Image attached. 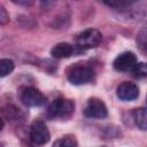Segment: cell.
I'll return each instance as SVG.
<instances>
[{
	"label": "cell",
	"instance_id": "obj_5",
	"mask_svg": "<svg viewBox=\"0 0 147 147\" xmlns=\"http://www.w3.org/2000/svg\"><path fill=\"white\" fill-rule=\"evenodd\" d=\"M84 115L88 118H105L108 115V109L101 99L91 98L86 103Z\"/></svg>",
	"mask_w": 147,
	"mask_h": 147
},
{
	"label": "cell",
	"instance_id": "obj_3",
	"mask_svg": "<svg viewBox=\"0 0 147 147\" xmlns=\"http://www.w3.org/2000/svg\"><path fill=\"white\" fill-rule=\"evenodd\" d=\"M68 80L74 85H83L93 80L94 70L88 65H75L68 71Z\"/></svg>",
	"mask_w": 147,
	"mask_h": 147
},
{
	"label": "cell",
	"instance_id": "obj_4",
	"mask_svg": "<svg viewBox=\"0 0 147 147\" xmlns=\"http://www.w3.org/2000/svg\"><path fill=\"white\" fill-rule=\"evenodd\" d=\"M29 137H30V140L34 145L41 146L49 141L51 134H49V131H48L46 124L41 119H36L32 122V124L30 126Z\"/></svg>",
	"mask_w": 147,
	"mask_h": 147
},
{
	"label": "cell",
	"instance_id": "obj_8",
	"mask_svg": "<svg viewBox=\"0 0 147 147\" xmlns=\"http://www.w3.org/2000/svg\"><path fill=\"white\" fill-rule=\"evenodd\" d=\"M137 64V56L132 52H124L119 54L115 60H114V68L117 71H131L133 67Z\"/></svg>",
	"mask_w": 147,
	"mask_h": 147
},
{
	"label": "cell",
	"instance_id": "obj_7",
	"mask_svg": "<svg viewBox=\"0 0 147 147\" xmlns=\"http://www.w3.org/2000/svg\"><path fill=\"white\" fill-rule=\"evenodd\" d=\"M116 95L122 101H133L139 96V88L134 83L123 82L117 86Z\"/></svg>",
	"mask_w": 147,
	"mask_h": 147
},
{
	"label": "cell",
	"instance_id": "obj_2",
	"mask_svg": "<svg viewBox=\"0 0 147 147\" xmlns=\"http://www.w3.org/2000/svg\"><path fill=\"white\" fill-rule=\"evenodd\" d=\"M102 41V34L96 29H86L77 34L76 37V45L82 49H90L94 48L100 45Z\"/></svg>",
	"mask_w": 147,
	"mask_h": 147
},
{
	"label": "cell",
	"instance_id": "obj_12",
	"mask_svg": "<svg viewBox=\"0 0 147 147\" xmlns=\"http://www.w3.org/2000/svg\"><path fill=\"white\" fill-rule=\"evenodd\" d=\"M14 62L9 59H1L0 60V76L1 77H6L7 75H9L13 70H14Z\"/></svg>",
	"mask_w": 147,
	"mask_h": 147
},
{
	"label": "cell",
	"instance_id": "obj_14",
	"mask_svg": "<svg viewBox=\"0 0 147 147\" xmlns=\"http://www.w3.org/2000/svg\"><path fill=\"white\" fill-rule=\"evenodd\" d=\"M132 76L134 78H144L147 77V63L144 62H137V64L133 67V69L131 70Z\"/></svg>",
	"mask_w": 147,
	"mask_h": 147
},
{
	"label": "cell",
	"instance_id": "obj_11",
	"mask_svg": "<svg viewBox=\"0 0 147 147\" xmlns=\"http://www.w3.org/2000/svg\"><path fill=\"white\" fill-rule=\"evenodd\" d=\"M53 147H77V140L74 136L67 134V136L57 139L53 144Z\"/></svg>",
	"mask_w": 147,
	"mask_h": 147
},
{
	"label": "cell",
	"instance_id": "obj_16",
	"mask_svg": "<svg viewBox=\"0 0 147 147\" xmlns=\"http://www.w3.org/2000/svg\"><path fill=\"white\" fill-rule=\"evenodd\" d=\"M146 102H147V96H146Z\"/></svg>",
	"mask_w": 147,
	"mask_h": 147
},
{
	"label": "cell",
	"instance_id": "obj_15",
	"mask_svg": "<svg viewBox=\"0 0 147 147\" xmlns=\"http://www.w3.org/2000/svg\"><path fill=\"white\" fill-rule=\"evenodd\" d=\"M9 21V15L3 6H0V23L3 25Z\"/></svg>",
	"mask_w": 147,
	"mask_h": 147
},
{
	"label": "cell",
	"instance_id": "obj_6",
	"mask_svg": "<svg viewBox=\"0 0 147 147\" xmlns=\"http://www.w3.org/2000/svg\"><path fill=\"white\" fill-rule=\"evenodd\" d=\"M20 99L28 107H39L45 102L44 94L34 87H24L21 91Z\"/></svg>",
	"mask_w": 147,
	"mask_h": 147
},
{
	"label": "cell",
	"instance_id": "obj_1",
	"mask_svg": "<svg viewBox=\"0 0 147 147\" xmlns=\"http://www.w3.org/2000/svg\"><path fill=\"white\" fill-rule=\"evenodd\" d=\"M75 109V105L71 100L59 98L52 101V103L47 108V116L52 119L60 118V119H67L69 118Z\"/></svg>",
	"mask_w": 147,
	"mask_h": 147
},
{
	"label": "cell",
	"instance_id": "obj_13",
	"mask_svg": "<svg viewBox=\"0 0 147 147\" xmlns=\"http://www.w3.org/2000/svg\"><path fill=\"white\" fill-rule=\"evenodd\" d=\"M137 45L139 49L147 55V26L144 28L137 36Z\"/></svg>",
	"mask_w": 147,
	"mask_h": 147
},
{
	"label": "cell",
	"instance_id": "obj_9",
	"mask_svg": "<svg viewBox=\"0 0 147 147\" xmlns=\"http://www.w3.org/2000/svg\"><path fill=\"white\" fill-rule=\"evenodd\" d=\"M72 54H74V46H71L68 42H59L51 51V55L55 59H67L70 57Z\"/></svg>",
	"mask_w": 147,
	"mask_h": 147
},
{
	"label": "cell",
	"instance_id": "obj_17",
	"mask_svg": "<svg viewBox=\"0 0 147 147\" xmlns=\"http://www.w3.org/2000/svg\"><path fill=\"white\" fill-rule=\"evenodd\" d=\"M2 147H3V146H2Z\"/></svg>",
	"mask_w": 147,
	"mask_h": 147
},
{
	"label": "cell",
	"instance_id": "obj_10",
	"mask_svg": "<svg viewBox=\"0 0 147 147\" xmlns=\"http://www.w3.org/2000/svg\"><path fill=\"white\" fill-rule=\"evenodd\" d=\"M132 117L138 129H140L141 131H147V108H136L132 111Z\"/></svg>",
	"mask_w": 147,
	"mask_h": 147
}]
</instances>
